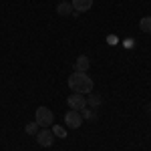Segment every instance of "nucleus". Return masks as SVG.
Here are the masks:
<instances>
[{
    "instance_id": "f257e3e1",
    "label": "nucleus",
    "mask_w": 151,
    "mask_h": 151,
    "mask_svg": "<svg viewBox=\"0 0 151 151\" xmlns=\"http://www.w3.org/2000/svg\"><path fill=\"white\" fill-rule=\"evenodd\" d=\"M67 85H69V89L73 91V93H79V95L93 93V87H95L93 79H91L87 73H77V70H75V73L69 77Z\"/></svg>"
},
{
    "instance_id": "f03ea898",
    "label": "nucleus",
    "mask_w": 151,
    "mask_h": 151,
    "mask_svg": "<svg viewBox=\"0 0 151 151\" xmlns=\"http://www.w3.org/2000/svg\"><path fill=\"white\" fill-rule=\"evenodd\" d=\"M35 121L40 125V127H50L52 125V121H55V115H52V111L48 109V107H38L35 113Z\"/></svg>"
},
{
    "instance_id": "7ed1b4c3",
    "label": "nucleus",
    "mask_w": 151,
    "mask_h": 151,
    "mask_svg": "<svg viewBox=\"0 0 151 151\" xmlns=\"http://www.w3.org/2000/svg\"><path fill=\"white\" fill-rule=\"evenodd\" d=\"M36 141H38L40 147H52V143H55V133H52V129L42 127L36 133Z\"/></svg>"
},
{
    "instance_id": "20e7f679",
    "label": "nucleus",
    "mask_w": 151,
    "mask_h": 151,
    "mask_svg": "<svg viewBox=\"0 0 151 151\" xmlns=\"http://www.w3.org/2000/svg\"><path fill=\"white\" fill-rule=\"evenodd\" d=\"M83 121H85V119H83L81 111H75V109H70L69 113L65 115V123H67L70 129H79L83 125Z\"/></svg>"
},
{
    "instance_id": "39448f33",
    "label": "nucleus",
    "mask_w": 151,
    "mask_h": 151,
    "mask_svg": "<svg viewBox=\"0 0 151 151\" xmlns=\"http://www.w3.org/2000/svg\"><path fill=\"white\" fill-rule=\"evenodd\" d=\"M67 105H69L70 109H75V111H81L83 107H87V97L79 95V93H73L67 97Z\"/></svg>"
},
{
    "instance_id": "423d86ee",
    "label": "nucleus",
    "mask_w": 151,
    "mask_h": 151,
    "mask_svg": "<svg viewBox=\"0 0 151 151\" xmlns=\"http://www.w3.org/2000/svg\"><path fill=\"white\" fill-rule=\"evenodd\" d=\"M70 4H73V10L77 12V14H81V12L91 10V6H93V0H73Z\"/></svg>"
},
{
    "instance_id": "0eeeda50",
    "label": "nucleus",
    "mask_w": 151,
    "mask_h": 151,
    "mask_svg": "<svg viewBox=\"0 0 151 151\" xmlns=\"http://www.w3.org/2000/svg\"><path fill=\"white\" fill-rule=\"evenodd\" d=\"M89 67H91V60H89V57H85V55H81V57L75 60V70L77 73H87Z\"/></svg>"
},
{
    "instance_id": "6e6552de",
    "label": "nucleus",
    "mask_w": 151,
    "mask_h": 151,
    "mask_svg": "<svg viewBox=\"0 0 151 151\" xmlns=\"http://www.w3.org/2000/svg\"><path fill=\"white\" fill-rule=\"evenodd\" d=\"M57 12L60 14V16H69V14H73V4L65 0V2H60V4L57 6Z\"/></svg>"
},
{
    "instance_id": "1a4fd4ad",
    "label": "nucleus",
    "mask_w": 151,
    "mask_h": 151,
    "mask_svg": "<svg viewBox=\"0 0 151 151\" xmlns=\"http://www.w3.org/2000/svg\"><path fill=\"white\" fill-rule=\"evenodd\" d=\"M103 103V99H101V95H97V93H89L87 95V105H91V107H99V105Z\"/></svg>"
},
{
    "instance_id": "9d476101",
    "label": "nucleus",
    "mask_w": 151,
    "mask_h": 151,
    "mask_svg": "<svg viewBox=\"0 0 151 151\" xmlns=\"http://www.w3.org/2000/svg\"><path fill=\"white\" fill-rule=\"evenodd\" d=\"M139 26H141V30H143V32H151V16H145V18H141Z\"/></svg>"
},
{
    "instance_id": "9b49d317",
    "label": "nucleus",
    "mask_w": 151,
    "mask_h": 151,
    "mask_svg": "<svg viewBox=\"0 0 151 151\" xmlns=\"http://www.w3.org/2000/svg\"><path fill=\"white\" fill-rule=\"evenodd\" d=\"M50 129H52V133H55V137H67V131H65V127H60V125H50Z\"/></svg>"
},
{
    "instance_id": "f8f14e48",
    "label": "nucleus",
    "mask_w": 151,
    "mask_h": 151,
    "mask_svg": "<svg viewBox=\"0 0 151 151\" xmlns=\"http://www.w3.org/2000/svg\"><path fill=\"white\" fill-rule=\"evenodd\" d=\"M24 131L28 133V135H36L38 133V123H26V127H24Z\"/></svg>"
},
{
    "instance_id": "ddd939ff",
    "label": "nucleus",
    "mask_w": 151,
    "mask_h": 151,
    "mask_svg": "<svg viewBox=\"0 0 151 151\" xmlns=\"http://www.w3.org/2000/svg\"><path fill=\"white\" fill-rule=\"evenodd\" d=\"M81 115H83V119H95V113L91 111V109H87V107L81 109Z\"/></svg>"
},
{
    "instance_id": "4468645a",
    "label": "nucleus",
    "mask_w": 151,
    "mask_h": 151,
    "mask_svg": "<svg viewBox=\"0 0 151 151\" xmlns=\"http://www.w3.org/2000/svg\"><path fill=\"white\" fill-rule=\"evenodd\" d=\"M145 111H147V113H151V105H149V107H145Z\"/></svg>"
}]
</instances>
